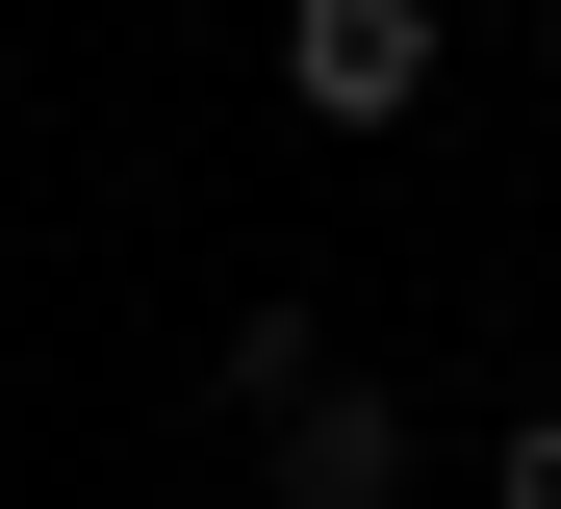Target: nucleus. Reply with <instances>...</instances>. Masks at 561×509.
Wrapping results in <instances>:
<instances>
[{"mask_svg":"<svg viewBox=\"0 0 561 509\" xmlns=\"http://www.w3.org/2000/svg\"><path fill=\"white\" fill-rule=\"evenodd\" d=\"M536 77H561V0H536Z\"/></svg>","mask_w":561,"mask_h":509,"instance_id":"4","label":"nucleus"},{"mask_svg":"<svg viewBox=\"0 0 561 509\" xmlns=\"http://www.w3.org/2000/svg\"><path fill=\"white\" fill-rule=\"evenodd\" d=\"M255 433H280V509H383V484H409V407H383V382H332V357L280 382Z\"/></svg>","mask_w":561,"mask_h":509,"instance_id":"2","label":"nucleus"},{"mask_svg":"<svg viewBox=\"0 0 561 509\" xmlns=\"http://www.w3.org/2000/svg\"><path fill=\"white\" fill-rule=\"evenodd\" d=\"M280 102L307 128H409L434 102V0H280Z\"/></svg>","mask_w":561,"mask_h":509,"instance_id":"1","label":"nucleus"},{"mask_svg":"<svg viewBox=\"0 0 561 509\" xmlns=\"http://www.w3.org/2000/svg\"><path fill=\"white\" fill-rule=\"evenodd\" d=\"M485 509H561V407H511V433H485Z\"/></svg>","mask_w":561,"mask_h":509,"instance_id":"3","label":"nucleus"}]
</instances>
